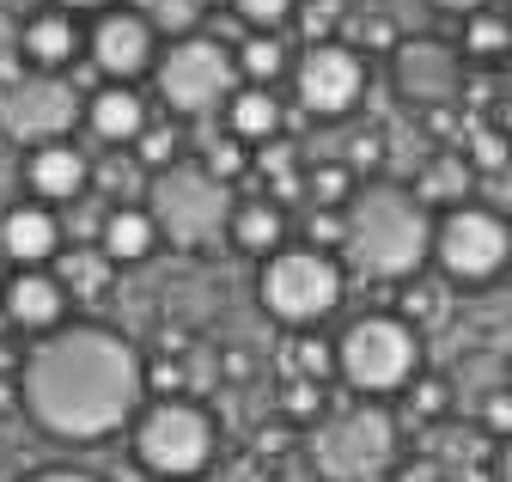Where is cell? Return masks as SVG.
<instances>
[{"label": "cell", "mask_w": 512, "mask_h": 482, "mask_svg": "<svg viewBox=\"0 0 512 482\" xmlns=\"http://www.w3.org/2000/svg\"><path fill=\"white\" fill-rule=\"evenodd\" d=\"M147 397V367L128 336L104 324H61L37 336L19 360V409L49 440L98 446L135 421Z\"/></svg>", "instance_id": "6da1fadb"}, {"label": "cell", "mask_w": 512, "mask_h": 482, "mask_svg": "<svg viewBox=\"0 0 512 482\" xmlns=\"http://www.w3.org/2000/svg\"><path fill=\"white\" fill-rule=\"evenodd\" d=\"M348 263L372 281H409L433 257V220L415 190L366 184L348 202Z\"/></svg>", "instance_id": "7a4b0ae2"}, {"label": "cell", "mask_w": 512, "mask_h": 482, "mask_svg": "<svg viewBox=\"0 0 512 482\" xmlns=\"http://www.w3.org/2000/svg\"><path fill=\"white\" fill-rule=\"evenodd\" d=\"M128 452H135V464L147 476L196 482L220 452V428L196 397H159L128 421Z\"/></svg>", "instance_id": "3957f363"}, {"label": "cell", "mask_w": 512, "mask_h": 482, "mask_svg": "<svg viewBox=\"0 0 512 482\" xmlns=\"http://www.w3.org/2000/svg\"><path fill=\"white\" fill-rule=\"evenodd\" d=\"M336 373L360 397H391L421 373V330L403 312H366L336 342Z\"/></svg>", "instance_id": "277c9868"}, {"label": "cell", "mask_w": 512, "mask_h": 482, "mask_svg": "<svg viewBox=\"0 0 512 482\" xmlns=\"http://www.w3.org/2000/svg\"><path fill=\"white\" fill-rule=\"evenodd\" d=\"M342 263L317 245H281L275 257H263L256 269V299H263V312L275 324H317L342 306Z\"/></svg>", "instance_id": "5b68a950"}, {"label": "cell", "mask_w": 512, "mask_h": 482, "mask_svg": "<svg viewBox=\"0 0 512 482\" xmlns=\"http://www.w3.org/2000/svg\"><path fill=\"white\" fill-rule=\"evenodd\" d=\"M147 208H153L159 232L171 238L177 251H208V245H220L226 226H232V190L220 184L208 165H183V159L153 177V202Z\"/></svg>", "instance_id": "8992f818"}, {"label": "cell", "mask_w": 512, "mask_h": 482, "mask_svg": "<svg viewBox=\"0 0 512 482\" xmlns=\"http://www.w3.org/2000/svg\"><path fill=\"white\" fill-rule=\"evenodd\" d=\"M311 464L324 482H378L384 470H397V421L378 403H354L317 428Z\"/></svg>", "instance_id": "52a82bcc"}, {"label": "cell", "mask_w": 512, "mask_h": 482, "mask_svg": "<svg viewBox=\"0 0 512 482\" xmlns=\"http://www.w3.org/2000/svg\"><path fill=\"white\" fill-rule=\"evenodd\" d=\"M433 263L445 281L482 287L512 263V220L482 208V202H458L433 220Z\"/></svg>", "instance_id": "ba28073f"}, {"label": "cell", "mask_w": 512, "mask_h": 482, "mask_svg": "<svg viewBox=\"0 0 512 482\" xmlns=\"http://www.w3.org/2000/svg\"><path fill=\"white\" fill-rule=\"evenodd\" d=\"M232 74H238V55H226V43L196 37V31L177 37L171 49H159V68H153L159 98H165L171 116H208V110H220L238 92Z\"/></svg>", "instance_id": "9c48e42d"}, {"label": "cell", "mask_w": 512, "mask_h": 482, "mask_svg": "<svg viewBox=\"0 0 512 482\" xmlns=\"http://www.w3.org/2000/svg\"><path fill=\"white\" fill-rule=\"evenodd\" d=\"M80 123V86L61 74H13L0 86V135L19 147H43V141H68V129Z\"/></svg>", "instance_id": "30bf717a"}, {"label": "cell", "mask_w": 512, "mask_h": 482, "mask_svg": "<svg viewBox=\"0 0 512 482\" xmlns=\"http://www.w3.org/2000/svg\"><path fill=\"white\" fill-rule=\"evenodd\" d=\"M293 98H299V110L330 116V123L354 116L360 98H366V62H360V49L354 43H336V37L305 43L299 68H293Z\"/></svg>", "instance_id": "8fae6325"}, {"label": "cell", "mask_w": 512, "mask_h": 482, "mask_svg": "<svg viewBox=\"0 0 512 482\" xmlns=\"http://www.w3.org/2000/svg\"><path fill=\"white\" fill-rule=\"evenodd\" d=\"M86 49L104 80H141L147 68H159V31L141 7H104Z\"/></svg>", "instance_id": "7c38bea8"}, {"label": "cell", "mask_w": 512, "mask_h": 482, "mask_svg": "<svg viewBox=\"0 0 512 482\" xmlns=\"http://www.w3.org/2000/svg\"><path fill=\"white\" fill-rule=\"evenodd\" d=\"M391 74H397V92L409 104H445V98H458L464 86V62H458V49H445L439 37H409L397 43L391 55Z\"/></svg>", "instance_id": "4fadbf2b"}, {"label": "cell", "mask_w": 512, "mask_h": 482, "mask_svg": "<svg viewBox=\"0 0 512 482\" xmlns=\"http://www.w3.org/2000/svg\"><path fill=\"white\" fill-rule=\"evenodd\" d=\"M68 299H74V293L61 287L55 269H13L7 287H0V306H7L13 330H25V336L61 330V318H68Z\"/></svg>", "instance_id": "5bb4252c"}, {"label": "cell", "mask_w": 512, "mask_h": 482, "mask_svg": "<svg viewBox=\"0 0 512 482\" xmlns=\"http://www.w3.org/2000/svg\"><path fill=\"white\" fill-rule=\"evenodd\" d=\"M0 257L13 269H49L61 257V220L49 202H19L0 214Z\"/></svg>", "instance_id": "9a60e30c"}, {"label": "cell", "mask_w": 512, "mask_h": 482, "mask_svg": "<svg viewBox=\"0 0 512 482\" xmlns=\"http://www.w3.org/2000/svg\"><path fill=\"white\" fill-rule=\"evenodd\" d=\"M86 177H92V165H86V153L80 147H68V141H43V147H31L25 153V190L37 196V202H74L80 190H86Z\"/></svg>", "instance_id": "2e32d148"}, {"label": "cell", "mask_w": 512, "mask_h": 482, "mask_svg": "<svg viewBox=\"0 0 512 482\" xmlns=\"http://www.w3.org/2000/svg\"><path fill=\"white\" fill-rule=\"evenodd\" d=\"M86 49V37H80V25H74V13L68 7H55V13H31L25 25H19V55H25V68H37V74H61V68H74V55Z\"/></svg>", "instance_id": "e0dca14e"}, {"label": "cell", "mask_w": 512, "mask_h": 482, "mask_svg": "<svg viewBox=\"0 0 512 482\" xmlns=\"http://www.w3.org/2000/svg\"><path fill=\"white\" fill-rule=\"evenodd\" d=\"M86 123H92L98 141H135L147 129V98L135 92V80H110V86L92 92Z\"/></svg>", "instance_id": "ac0fdd59"}, {"label": "cell", "mask_w": 512, "mask_h": 482, "mask_svg": "<svg viewBox=\"0 0 512 482\" xmlns=\"http://www.w3.org/2000/svg\"><path fill=\"white\" fill-rule=\"evenodd\" d=\"M159 238L165 232H159L153 208H110L104 226H98V245H104L110 263H147L159 251Z\"/></svg>", "instance_id": "d6986e66"}, {"label": "cell", "mask_w": 512, "mask_h": 482, "mask_svg": "<svg viewBox=\"0 0 512 482\" xmlns=\"http://www.w3.org/2000/svg\"><path fill=\"white\" fill-rule=\"evenodd\" d=\"M226 129L238 141H275L281 135V98L269 86H238L226 98Z\"/></svg>", "instance_id": "ffe728a7"}, {"label": "cell", "mask_w": 512, "mask_h": 482, "mask_svg": "<svg viewBox=\"0 0 512 482\" xmlns=\"http://www.w3.org/2000/svg\"><path fill=\"white\" fill-rule=\"evenodd\" d=\"M226 238H232L244 257H275V251H281V238H287V220H281L275 202H238Z\"/></svg>", "instance_id": "44dd1931"}, {"label": "cell", "mask_w": 512, "mask_h": 482, "mask_svg": "<svg viewBox=\"0 0 512 482\" xmlns=\"http://www.w3.org/2000/svg\"><path fill=\"white\" fill-rule=\"evenodd\" d=\"M470 184H476L470 159H464V153H439V159H427V165H421L415 196H421V208L433 214V208H458V202L470 196Z\"/></svg>", "instance_id": "7402d4cb"}, {"label": "cell", "mask_w": 512, "mask_h": 482, "mask_svg": "<svg viewBox=\"0 0 512 482\" xmlns=\"http://www.w3.org/2000/svg\"><path fill=\"white\" fill-rule=\"evenodd\" d=\"M110 257H104V245H86V251H61L55 257V275H61V287H68L74 299H104L110 293Z\"/></svg>", "instance_id": "603a6c76"}, {"label": "cell", "mask_w": 512, "mask_h": 482, "mask_svg": "<svg viewBox=\"0 0 512 482\" xmlns=\"http://www.w3.org/2000/svg\"><path fill=\"white\" fill-rule=\"evenodd\" d=\"M238 68L250 74V86L281 80V74H287V43H281V31H250V37L238 43Z\"/></svg>", "instance_id": "cb8c5ba5"}, {"label": "cell", "mask_w": 512, "mask_h": 482, "mask_svg": "<svg viewBox=\"0 0 512 482\" xmlns=\"http://www.w3.org/2000/svg\"><path fill=\"white\" fill-rule=\"evenodd\" d=\"M506 49H512V19H500L488 7L464 19V55L470 62H506Z\"/></svg>", "instance_id": "d4e9b609"}, {"label": "cell", "mask_w": 512, "mask_h": 482, "mask_svg": "<svg viewBox=\"0 0 512 482\" xmlns=\"http://www.w3.org/2000/svg\"><path fill=\"white\" fill-rule=\"evenodd\" d=\"M464 159H470V171H482V177H500L506 165H512V135L494 123V129H470L464 135Z\"/></svg>", "instance_id": "484cf974"}, {"label": "cell", "mask_w": 512, "mask_h": 482, "mask_svg": "<svg viewBox=\"0 0 512 482\" xmlns=\"http://www.w3.org/2000/svg\"><path fill=\"white\" fill-rule=\"evenodd\" d=\"M275 409L287 415V421H317V415H324L330 409V397H324V379H287L281 391H275Z\"/></svg>", "instance_id": "4316f807"}, {"label": "cell", "mask_w": 512, "mask_h": 482, "mask_svg": "<svg viewBox=\"0 0 512 482\" xmlns=\"http://www.w3.org/2000/svg\"><path fill=\"white\" fill-rule=\"evenodd\" d=\"M305 196L317 202V208H348L354 202V165H317L311 177H305Z\"/></svg>", "instance_id": "83f0119b"}, {"label": "cell", "mask_w": 512, "mask_h": 482, "mask_svg": "<svg viewBox=\"0 0 512 482\" xmlns=\"http://www.w3.org/2000/svg\"><path fill=\"white\" fill-rule=\"evenodd\" d=\"M135 159H141L147 171H171V165H177V129H171V123H147V129L135 135Z\"/></svg>", "instance_id": "f1b7e54d"}, {"label": "cell", "mask_w": 512, "mask_h": 482, "mask_svg": "<svg viewBox=\"0 0 512 482\" xmlns=\"http://www.w3.org/2000/svg\"><path fill=\"white\" fill-rule=\"evenodd\" d=\"M232 13H238L250 31H281V25L299 13V0H232Z\"/></svg>", "instance_id": "f546056e"}, {"label": "cell", "mask_w": 512, "mask_h": 482, "mask_svg": "<svg viewBox=\"0 0 512 482\" xmlns=\"http://www.w3.org/2000/svg\"><path fill=\"white\" fill-rule=\"evenodd\" d=\"M409 409L427 415V421H439L445 409H452V385H445L439 373H433V379H409Z\"/></svg>", "instance_id": "4dcf8cb0"}, {"label": "cell", "mask_w": 512, "mask_h": 482, "mask_svg": "<svg viewBox=\"0 0 512 482\" xmlns=\"http://www.w3.org/2000/svg\"><path fill=\"white\" fill-rule=\"evenodd\" d=\"M293 367H299L305 379H330V373H336V348H330L324 336H305V342H293Z\"/></svg>", "instance_id": "1f68e13d"}, {"label": "cell", "mask_w": 512, "mask_h": 482, "mask_svg": "<svg viewBox=\"0 0 512 482\" xmlns=\"http://www.w3.org/2000/svg\"><path fill=\"white\" fill-rule=\"evenodd\" d=\"M439 312H445V299H439V287H433V281H415V287L403 293V318H409V324H421V318L433 324Z\"/></svg>", "instance_id": "d6a6232c"}, {"label": "cell", "mask_w": 512, "mask_h": 482, "mask_svg": "<svg viewBox=\"0 0 512 482\" xmlns=\"http://www.w3.org/2000/svg\"><path fill=\"white\" fill-rule=\"evenodd\" d=\"M202 165H208V171L220 177V184H232V177H238V171H244L250 159H244V141H238V135H226V141H220V147H214V153H208Z\"/></svg>", "instance_id": "836d02e7"}, {"label": "cell", "mask_w": 512, "mask_h": 482, "mask_svg": "<svg viewBox=\"0 0 512 482\" xmlns=\"http://www.w3.org/2000/svg\"><path fill=\"white\" fill-rule=\"evenodd\" d=\"M482 421H488V434H500V440L512 434V385H506V391H494V397L482 403Z\"/></svg>", "instance_id": "e575fe53"}, {"label": "cell", "mask_w": 512, "mask_h": 482, "mask_svg": "<svg viewBox=\"0 0 512 482\" xmlns=\"http://www.w3.org/2000/svg\"><path fill=\"white\" fill-rule=\"evenodd\" d=\"M391 482H445V470H439V464H427V458H409V464H397V470H391Z\"/></svg>", "instance_id": "d590c367"}, {"label": "cell", "mask_w": 512, "mask_h": 482, "mask_svg": "<svg viewBox=\"0 0 512 482\" xmlns=\"http://www.w3.org/2000/svg\"><path fill=\"white\" fill-rule=\"evenodd\" d=\"M25 482H104V476H92V470H68V464H49V470H31Z\"/></svg>", "instance_id": "8d00e7d4"}, {"label": "cell", "mask_w": 512, "mask_h": 482, "mask_svg": "<svg viewBox=\"0 0 512 482\" xmlns=\"http://www.w3.org/2000/svg\"><path fill=\"white\" fill-rule=\"evenodd\" d=\"M256 165H263L269 177H281V171L293 165V147H263V159H256Z\"/></svg>", "instance_id": "74e56055"}, {"label": "cell", "mask_w": 512, "mask_h": 482, "mask_svg": "<svg viewBox=\"0 0 512 482\" xmlns=\"http://www.w3.org/2000/svg\"><path fill=\"white\" fill-rule=\"evenodd\" d=\"M287 446V428H263V434H256V452H263V458H275Z\"/></svg>", "instance_id": "f35d334b"}, {"label": "cell", "mask_w": 512, "mask_h": 482, "mask_svg": "<svg viewBox=\"0 0 512 482\" xmlns=\"http://www.w3.org/2000/svg\"><path fill=\"white\" fill-rule=\"evenodd\" d=\"M433 7H439V13H464V19H470V13H482V7H488V0H433Z\"/></svg>", "instance_id": "ab89813d"}, {"label": "cell", "mask_w": 512, "mask_h": 482, "mask_svg": "<svg viewBox=\"0 0 512 482\" xmlns=\"http://www.w3.org/2000/svg\"><path fill=\"white\" fill-rule=\"evenodd\" d=\"M494 482H512V434H506V446H500V458H494Z\"/></svg>", "instance_id": "60d3db41"}, {"label": "cell", "mask_w": 512, "mask_h": 482, "mask_svg": "<svg viewBox=\"0 0 512 482\" xmlns=\"http://www.w3.org/2000/svg\"><path fill=\"white\" fill-rule=\"evenodd\" d=\"M61 7H68V13H104L110 0H61Z\"/></svg>", "instance_id": "b9f144b4"}, {"label": "cell", "mask_w": 512, "mask_h": 482, "mask_svg": "<svg viewBox=\"0 0 512 482\" xmlns=\"http://www.w3.org/2000/svg\"><path fill=\"white\" fill-rule=\"evenodd\" d=\"M500 129H506V135H512V92H506V98H500Z\"/></svg>", "instance_id": "7bdbcfd3"}, {"label": "cell", "mask_w": 512, "mask_h": 482, "mask_svg": "<svg viewBox=\"0 0 512 482\" xmlns=\"http://www.w3.org/2000/svg\"><path fill=\"white\" fill-rule=\"evenodd\" d=\"M196 7H232V0H196Z\"/></svg>", "instance_id": "ee69618b"}]
</instances>
